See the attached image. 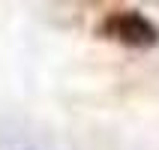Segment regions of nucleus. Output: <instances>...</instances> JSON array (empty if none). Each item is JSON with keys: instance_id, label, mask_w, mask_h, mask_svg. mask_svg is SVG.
Segmentation results:
<instances>
[{"instance_id": "obj_1", "label": "nucleus", "mask_w": 159, "mask_h": 150, "mask_svg": "<svg viewBox=\"0 0 159 150\" xmlns=\"http://www.w3.org/2000/svg\"><path fill=\"white\" fill-rule=\"evenodd\" d=\"M111 24L117 27V39H123V42H153L156 39V30H153L141 15H135V12H126V15H117Z\"/></svg>"}]
</instances>
